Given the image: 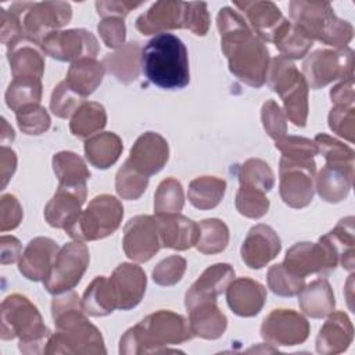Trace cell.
<instances>
[{
    "label": "cell",
    "instance_id": "6da1fadb",
    "mask_svg": "<svg viewBox=\"0 0 355 355\" xmlns=\"http://www.w3.org/2000/svg\"><path fill=\"white\" fill-rule=\"evenodd\" d=\"M141 69L158 87L173 90L187 86L190 72L186 46L172 33H157L141 51Z\"/></svg>",
    "mask_w": 355,
    "mask_h": 355
},
{
    "label": "cell",
    "instance_id": "7a4b0ae2",
    "mask_svg": "<svg viewBox=\"0 0 355 355\" xmlns=\"http://www.w3.org/2000/svg\"><path fill=\"white\" fill-rule=\"evenodd\" d=\"M87 254L86 247L80 243H72L62 248L61 254L55 258L51 273L47 276V290L50 293H58L62 290L72 288L79 280L86 265L69 266L76 259Z\"/></svg>",
    "mask_w": 355,
    "mask_h": 355
},
{
    "label": "cell",
    "instance_id": "3957f363",
    "mask_svg": "<svg viewBox=\"0 0 355 355\" xmlns=\"http://www.w3.org/2000/svg\"><path fill=\"white\" fill-rule=\"evenodd\" d=\"M280 250V240L275 232L263 225L252 227L243 245V259L250 268H262Z\"/></svg>",
    "mask_w": 355,
    "mask_h": 355
},
{
    "label": "cell",
    "instance_id": "277c9868",
    "mask_svg": "<svg viewBox=\"0 0 355 355\" xmlns=\"http://www.w3.org/2000/svg\"><path fill=\"white\" fill-rule=\"evenodd\" d=\"M265 298L263 287L251 280H237L229 287L227 301L230 308L244 316L255 315L259 312Z\"/></svg>",
    "mask_w": 355,
    "mask_h": 355
},
{
    "label": "cell",
    "instance_id": "5b68a950",
    "mask_svg": "<svg viewBox=\"0 0 355 355\" xmlns=\"http://www.w3.org/2000/svg\"><path fill=\"white\" fill-rule=\"evenodd\" d=\"M182 3H157L148 10L146 15H141L137 19V28L148 35L150 32L158 28H176L182 26V21H184L186 11H179Z\"/></svg>",
    "mask_w": 355,
    "mask_h": 355
},
{
    "label": "cell",
    "instance_id": "8992f818",
    "mask_svg": "<svg viewBox=\"0 0 355 355\" xmlns=\"http://www.w3.org/2000/svg\"><path fill=\"white\" fill-rule=\"evenodd\" d=\"M270 3H251V7L254 10H247L250 19L252 21L254 28L262 33L268 40H272V28L276 32L279 29L277 21L282 19V15L279 12V8H276L273 4L270 10H268Z\"/></svg>",
    "mask_w": 355,
    "mask_h": 355
},
{
    "label": "cell",
    "instance_id": "52a82bcc",
    "mask_svg": "<svg viewBox=\"0 0 355 355\" xmlns=\"http://www.w3.org/2000/svg\"><path fill=\"white\" fill-rule=\"evenodd\" d=\"M79 115L72 119V132L76 136H85L92 133L94 129H100L104 126L105 115L104 110L98 104H86L79 110Z\"/></svg>",
    "mask_w": 355,
    "mask_h": 355
},
{
    "label": "cell",
    "instance_id": "ba28073f",
    "mask_svg": "<svg viewBox=\"0 0 355 355\" xmlns=\"http://www.w3.org/2000/svg\"><path fill=\"white\" fill-rule=\"evenodd\" d=\"M173 270L183 272L184 270V259H182L179 257H172L169 259L162 261L157 266V269L153 272L154 280L158 282L159 284H172V283H175L171 276V273Z\"/></svg>",
    "mask_w": 355,
    "mask_h": 355
},
{
    "label": "cell",
    "instance_id": "9c48e42d",
    "mask_svg": "<svg viewBox=\"0 0 355 355\" xmlns=\"http://www.w3.org/2000/svg\"><path fill=\"white\" fill-rule=\"evenodd\" d=\"M100 64L92 61V60H85V61H80L79 64H73L72 67L79 71V76H87V73L93 72ZM71 83H73L72 86L75 87L78 83L80 85V90L79 93L82 94H87V93H92L94 90V87L97 86V83L94 80H90L87 78H79V79H75V80H69Z\"/></svg>",
    "mask_w": 355,
    "mask_h": 355
}]
</instances>
